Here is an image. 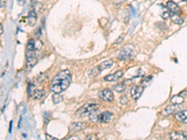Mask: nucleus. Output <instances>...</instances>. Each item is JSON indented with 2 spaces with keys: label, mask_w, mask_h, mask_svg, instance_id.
Returning <instances> with one entry per match:
<instances>
[{
  "label": "nucleus",
  "mask_w": 187,
  "mask_h": 140,
  "mask_svg": "<svg viewBox=\"0 0 187 140\" xmlns=\"http://www.w3.org/2000/svg\"><path fill=\"white\" fill-rule=\"evenodd\" d=\"M72 76L69 70L60 71L52 80L50 89L55 94H61L66 91L71 83Z\"/></svg>",
  "instance_id": "obj_1"
},
{
  "label": "nucleus",
  "mask_w": 187,
  "mask_h": 140,
  "mask_svg": "<svg viewBox=\"0 0 187 140\" xmlns=\"http://www.w3.org/2000/svg\"><path fill=\"white\" fill-rule=\"evenodd\" d=\"M99 107V105L96 103H86L85 105H83L80 108H79L76 112L77 115H79L80 118L89 116L92 112L97 110Z\"/></svg>",
  "instance_id": "obj_2"
},
{
  "label": "nucleus",
  "mask_w": 187,
  "mask_h": 140,
  "mask_svg": "<svg viewBox=\"0 0 187 140\" xmlns=\"http://www.w3.org/2000/svg\"><path fill=\"white\" fill-rule=\"evenodd\" d=\"M134 51H135L134 46L126 45L121 50V51H120V53L118 55V59L119 60H124V61L130 60V59H132V57L134 55Z\"/></svg>",
  "instance_id": "obj_3"
},
{
  "label": "nucleus",
  "mask_w": 187,
  "mask_h": 140,
  "mask_svg": "<svg viewBox=\"0 0 187 140\" xmlns=\"http://www.w3.org/2000/svg\"><path fill=\"white\" fill-rule=\"evenodd\" d=\"M112 65H113L112 60H107V61L102 62L100 65H98L97 67H94L93 69L91 70V72H90V77H96V76L99 75L103 70L111 68L112 67Z\"/></svg>",
  "instance_id": "obj_4"
},
{
  "label": "nucleus",
  "mask_w": 187,
  "mask_h": 140,
  "mask_svg": "<svg viewBox=\"0 0 187 140\" xmlns=\"http://www.w3.org/2000/svg\"><path fill=\"white\" fill-rule=\"evenodd\" d=\"M37 59L35 51H27L26 52V65H25V68L27 71L31 70L37 64Z\"/></svg>",
  "instance_id": "obj_5"
},
{
  "label": "nucleus",
  "mask_w": 187,
  "mask_h": 140,
  "mask_svg": "<svg viewBox=\"0 0 187 140\" xmlns=\"http://www.w3.org/2000/svg\"><path fill=\"white\" fill-rule=\"evenodd\" d=\"M86 128V123L84 122H73L69 127V134L74 135Z\"/></svg>",
  "instance_id": "obj_6"
},
{
  "label": "nucleus",
  "mask_w": 187,
  "mask_h": 140,
  "mask_svg": "<svg viewBox=\"0 0 187 140\" xmlns=\"http://www.w3.org/2000/svg\"><path fill=\"white\" fill-rule=\"evenodd\" d=\"M143 91H144V87H142L141 85H135V86H133L132 89H131V92H130L132 98L134 100H138L140 97V95L142 94Z\"/></svg>",
  "instance_id": "obj_7"
},
{
  "label": "nucleus",
  "mask_w": 187,
  "mask_h": 140,
  "mask_svg": "<svg viewBox=\"0 0 187 140\" xmlns=\"http://www.w3.org/2000/svg\"><path fill=\"white\" fill-rule=\"evenodd\" d=\"M98 95H99V97L102 100H104L106 102H112V100H113V98H114L113 93H112L110 89H104V90H102L101 92H99Z\"/></svg>",
  "instance_id": "obj_8"
},
{
  "label": "nucleus",
  "mask_w": 187,
  "mask_h": 140,
  "mask_svg": "<svg viewBox=\"0 0 187 140\" xmlns=\"http://www.w3.org/2000/svg\"><path fill=\"white\" fill-rule=\"evenodd\" d=\"M166 6L168 8V10L170 11V13L179 14V15L182 13V9L180 8V7L178 6V4L176 2H174V1H168Z\"/></svg>",
  "instance_id": "obj_9"
},
{
  "label": "nucleus",
  "mask_w": 187,
  "mask_h": 140,
  "mask_svg": "<svg viewBox=\"0 0 187 140\" xmlns=\"http://www.w3.org/2000/svg\"><path fill=\"white\" fill-rule=\"evenodd\" d=\"M124 75V72L122 70H119L113 74H111V75H108L106 77H104V80L105 81H114V80H117L119 78H121Z\"/></svg>",
  "instance_id": "obj_10"
},
{
  "label": "nucleus",
  "mask_w": 187,
  "mask_h": 140,
  "mask_svg": "<svg viewBox=\"0 0 187 140\" xmlns=\"http://www.w3.org/2000/svg\"><path fill=\"white\" fill-rule=\"evenodd\" d=\"M169 137L170 139H178V140H182V139H186L187 138V135H185L184 132L182 131H174V132H171L169 134Z\"/></svg>",
  "instance_id": "obj_11"
},
{
  "label": "nucleus",
  "mask_w": 187,
  "mask_h": 140,
  "mask_svg": "<svg viewBox=\"0 0 187 140\" xmlns=\"http://www.w3.org/2000/svg\"><path fill=\"white\" fill-rule=\"evenodd\" d=\"M112 117H113V114L112 112H109V111H105L103 113H101L99 115V118H98V121H101V122H110L112 121Z\"/></svg>",
  "instance_id": "obj_12"
},
{
  "label": "nucleus",
  "mask_w": 187,
  "mask_h": 140,
  "mask_svg": "<svg viewBox=\"0 0 187 140\" xmlns=\"http://www.w3.org/2000/svg\"><path fill=\"white\" fill-rule=\"evenodd\" d=\"M180 108L179 105H176V104H173L172 105H169L168 107H166L164 109V111L162 112L163 115H170V114H173V113H176L177 110Z\"/></svg>",
  "instance_id": "obj_13"
},
{
  "label": "nucleus",
  "mask_w": 187,
  "mask_h": 140,
  "mask_svg": "<svg viewBox=\"0 0 187 140\" xmlns=\"http://www.w3.org/2000/svg\"><path fill=\"white\" fill-rule=\"evenodd\" d=\"M27 19H28V24H29V25L34 26V25L36 24L37 20V16L35 9H34V10H31V11L29 12V14H28V18H27Z\"/></svg>",
  "instance_id": "obj_14"
},
{
  "label": "nucleus",
  "mask_w": 187,
  "mask_h": 140,
  "mask_svg": "<svg viewBox=\"0 0 187 140\" xmlns=\"http://www.w3.org/2000/svg\"><path fill=\"white\" fill-rule=\"evenodd\" d=\"M169 18H170L171 22L174 23V24H182L184 23V19L179 14H173V13H171Z\"/></svg>",
  "instance_id": "obj_15"
},
{
  "label": "nucleus",
  "mask_w": 187,
  "mask_h": 140,
  "mask_svg": "<svg viewBox=\"0 0 187 140\" xmlns=\"http://www.w3.org/2000/svg\"><path fill=\"white\" fill-rule=\"evenodd\" d=\"M187 117V110H182L180 112H177L175 115V120H177L178 121H182L184 122V121L186 119Z\"/></svg>",
  "instance_id": "obj_16"
},
{
  "label": "nucleus",
  "mask_w": 187,
  "mask_h": 140,
  "mask_svg": "<svg viewBox=\"0 0 187 140\" xmlns=\"http://www.w3.org/2000/svg\"><path fill=\"white\" fill-rule=\"evenodd\" d=\"M184 97L182 95V94H177V95H175V96H173L172 98H171V103L172 104H176V105H180V104H182V103H184Z\"/></svg>",
  "instance_id": "obj_17"
},
{
  "label": "nucleus",
  "mask_w": 187,
  "mask_h": 140,
  "mask_svg": "<svg viewBox=\"0 0 187 140\" xmlns=\"http://www.w3.org/2000/svg\"><path fill=\"white\" fill-rule=\"evenodd\" d=\"M37 49V42L33 38L29 39V41H28V43L26 45V50L30 51H35Z\"/></svg>",
  "instance_id": "obj_18"
},
{
  "label": "nucleus",
  "mask_w": 187,
  "mask_h": 140,
  "mask_svg": "<svg viewBox=\"0 0 187 140\" xmlns=\"http://www.w3.org/2000/svg\"><path fill=\"white\" fill-rule=\"evenodd\" d=\"M44 95H45V91H44L43 89H42V90H40V89H36V90L34 91L33 94H32V97H33L34 99H40V98H42Z\"/></svg>",
  "instance_id": "obj_19"
},
{
  "label": "nucleus",
  "mask_w": 187,
  "mask_h": 140,
  "mask_svg": "<svg viewBox=\"0 0 187 140\" xmlns=\"http://www.w3.org/2000/svg\"><path fill=\"white\" fill-rule=\"evenodd\" d=\"M161 8H163V11L161 12V17L163 18V19H168V18H169L170 17V11L168 10V8H167V6H163L162 4H161Z\"/></svg>",
  "instance_id": "obj_20"
},
{
  "label": "nucleus",
  "mask_w": 187,
  "mask_h": 140,
  "mask_svg": "<svg viewBox=\"0 0 187 140\" xmlns=\"http://www.w3.org/2000/svg\"><path fill=\"white\" fill-rule=\"evenodd\" d=\"M125 89V85L124 83H119V84H116L115 86H113V90L118 92V93H122L124 92Z\"/></svg>",
  "instance_id": "obj_21"
},
{
  "label": "nucleus",
  "mask_w": 187,
  "mask_h": 140,
  "mask_svg": "<svg viewBox=\"0 0 187 140\" xmlns=\"http://www.w3.org/2000/svg\"><path fill=\"white\" fill-rule=\"evenodd\" d=\"M62 100H63V96L60 95V94H55V93H54V94L52 95V101H53V103H54V104H58V103H60Z\"/></svg>",
  "instance_id": "obj_22"
},
{
  "label": "nucleus",
  "mask_w": 187,
  "mask_h": 140,
  "mask_svg": "<svg viewBox=\"0 0 187 140\" xmlns=\"http://www.w3.org/2000/svg\"><path fill=\"white\" fill-rule=\"evenodd\" d=\"M98 118H99V115L97 114V110L92 112L89 115V119H90L91 121H98Z\"/></svg>",
  "instance_id": "obj_23"
},
{
  "label": "nucleus",
  "mask_w": 187,
  "mask_h": 140,
  "mask_svg": "<svg viewBox=\"0 0 187 140\" xmlns=\"http://www.w3.org/2000/svg\"><path fill=\"white\" fill-rule=\"evenodd\" d=\"M124 2H125V0H115V1H114V5H115L116 8H119V7H120L121 5H123Z\"/></svg>",
  "instance_id": "obj_24"
},
{
  "label": "nucleus",
  "mask_w": 187,
  "mask_h": 140,
  "mask_svg": "<svg viewBox=\"0 0 187 140\" xmlns=\"http://www.w3.org/2000/svg\"><path fill=\"white\" fill-rule=\"evenodd\" d=\"M124 34H122V35H120V36L115 40L114 44H119V43H121V41H123V40H124Z\"/></svg>",
  "instance_id": "obj_25"
},
{
  "label": "nucleus",
  "mask_w": 187,
  "mask_h": 140,
  "mask_svg": "<svg viewBox=\"0 0 187 140\" xmlns=\"http://www.w3.org/2000/svg\"><path fill=\"white\" fill-rule=\"evenodd\" d=\"M156 25H157V26L159 25V26H160L159 28H160V29H162V30H166V29H167V25H166L164 23H157V24H156Z\"/></svg>",
  "instance_id": "obj_26"
},
{
  "label": "nucleus",
  "mask_w": 187,
  "mask_h": 140,
  "mask_svg": "<svg viewBox=\"0 0 187 140\" xmlns=\"http://www.w3.org/2000/svg\"><path fill=\"white\" fill-rule=\"evenodd\" d=\"M50 121V114H48L47 112L44 113V122L48 123V121Z\"/></svg>",
  "instance_id": "obj_27"
},
{
  "label": "nucleus",
  "mask_w": 187,
  "mask_h": 140,
  "mask_svg": "<svg viewBox=\"0 0 187 140\" xmlns=\"http://www.w3.org/2000/svg\"><path fill=\"white\" fill-rule=\"evenodd\" d=\"M120 102H121V105H125L127 103V98L125 96H122Z\"/></svg>",
  "instance_id": "obj_28"
},
{
  "label": "nucleus",
  "mask_w": 187,
  "mask_h": 140,
  "mask_svg": "<svg viewBox=\"0 0 187 140\" xmlns=\"http://www.w3.org/2000/svg\"><path fill=\"white\" fill-rule=\"evenodd\" d=\"M151 78H152V76H149V77L145 78L141 82H142V83H147V82H150V81L151 80Z\"/></svg>",
  "instance_id": "obj_29"
},
{
  "label": "nucleus",
  "mask_w": 187,
  "mask_h": 140,
  "mask_svg": "<svg viewBox=\"0 0 187 140\" xmlns=\"http://www.w3.org/2000/svg\"><path fill=\"white\" fill-rule=\"evenodd\" d=\"M40 32H41V28H38L37 31H36V37H37V38H38V37H39V35H41V33H40Z\"/></svg>",
  "instance_id": "obj_30"
},
{
  "label": "nucleus",
  "mask_w": 187,
  "mask_h": 140,
  "mask_svg": "<svg viewBox=\"0 0 187 140\" xmlns=\"http://www.w3.org/2000/svg\"><path fill=\"white\" fill-rule=\"evenodd\" d=\"M46 138L47 139H56L55 137H52V136H49V135H46Z\"/></svg>",
  "instance_id": "obj_31"
},
{
  "label": "nucleus",
  "mask_w": 187,
  "mask_h": 140,
  "mask_svg": "<svg viewBox=\"0 0 187 140\" xmlns=\"http://www.w3.org/2000/svg\"><path fill=\"white\" fill-rule=\"evenodd\" d=\"M0 34L3 35V26H2V24L0 25Z\"/></svg>",
  "instance_id": "obj_32"
},
{
  "label": "nucleus",
  "mask_w": 187,
  "mask_h": 140,
  "mask_svg": "<svg viewBox=\"0 0 187 140\" xmlns=\"http://www.w3.org/2000/svg\"><path fill=\"white\" fill-rule=\"evenodd\" d=\"M11 127H12V121H10V125H9V133H11Z\"/></svg>",
  "instance_id": "obj_33"
},
{
  "label": "nucleus",
  "mask_w": 187,
  "mask_h": 140,
  "mask_svg": "<svg viewBox=\"0 0 187 140\" xmlns=\"http://www.w3.org/2000/svg\"><path fill=\"white\" fill-rule=\"evenodd\" d=\"M176 1H184V2H186L187 0H176Z\"/></svg>",
  "instance_id": "obj_34"
}]
</instances>
